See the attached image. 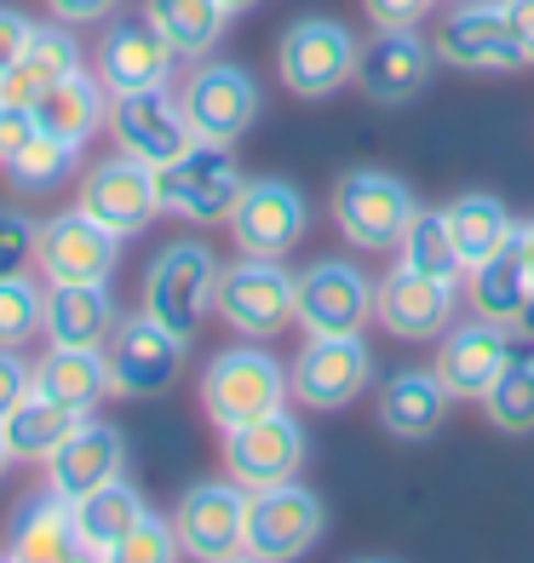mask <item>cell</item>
I'll return each mask as SVG.
<instances>
[{"label": "cell", "mask_w": 534, "mask_h": 563, "mask_svg": "<svg viewBox=\"0 0 534 563\" xmlns=\"http://www.w3.org/2000/svg\"><path fill=\"white\" fill-rule=\"evenodd\" d=\"M213 311L231 322L242 340H276L282 328L299 322V276H288L282 260L242 253V260L219 265Z\"/></svg>", "instance_id": "6da1fadb"}, {"label": "cell", "mask_w": 534, "mask_h": 563, "mask_svg": "<svg viewBox=\"0 0 534 563\" xmlns=\"http://www.w3.org/2000/svg\"><path fill=\"white\" fill-rule=\"evenodd\" d=\"M213 288H219V260L208 242H167L144 271V317H156L167 334L196 340L201 322L213 311Z\"/></svg>", "instance_id": "7a4b0ae2"}, {"label": "cell", "mask_w": 534, "mask_h": 563, "mask_svg": "<svg viewBox=\"0 0 534 563\" xmlns=\"http://www.w3.org/2000/svg\"><path fill=\"white\" fill-rule=\"evenodd\" d=\"M247 190V178L231 156V144H208V139H196L178 162L156 167V201H162V213H178V219H190V224H231L236 213V201Z\"/></svg>", "instance_id": "3957f363"}, {"label": "cell", "mask_w": 534, "mask_h": 563, "mask_svg": "<svg viewBox=\"0 0 534 563\" xmlns=\"http://www.w3.org/2000/svg\"><path fill=\"white\" fill-rule=\"evenodd\" d=\"M288 374L276 363L270 351H259V340H247L236 351H219L208 374H201V408H208V420L219 431L231 426H247L259 415H276V408L288 402Z\"/></svg>", "instance_id": "277c9868"}, {"label": "cell", "mask_w": 534, "mask_h": 563, "mask_svg": "<svg viewBox=\"0 0 534 563\" xmlns=\"http://www.w3.org/2000/svg\"><path fill=\"white\" fill-rule=\"evenodd\" d=\"M414 213H420L414 190L402 185V178H391V173L363 167V173H345L334 185L340 236L351 247H363V253H397V242H402V230H409Z\"/></svg>", "instance_id": "5b68a950"}, {"label": "cell", "mask_w": 534, "mask_h": 563, "mask_svg": "<svg viewBox=\"0 0 534 563\" xmlns=\"http://www.w3.org/2000/svg\"><path fill=\"white\" fill-rule=\"evenodd\" d=\"M276 75L299 98H334L345 81H356V41L334 18H299L276 41Z\"/></svg>", "instance_id": "8992f818"}, {"label": "cell", "mask_w": 534, "mask_h": 563, "mask_svg": "<svg viewBox=\"0 0 534 563\" xmlns=\"http://www.w3.org/2000/svg\"><path fill=\"white\" fill-rule=\"evenodd\" d=\"M327 529V506L304 489V483H270V489H247V558L259 563H288L311 552Z\"/></svg>", "instance_id": "52a82bcc"}, {"label": "cell", "mask_w": 534, "mask_h": 563, "mask_svg": "<svg viewBox=\"0 0 534 563\" xmlns=\"http://www.w3.org/2000/svg\"><path fill=\"white\" fill-rule=\"evenodd\" d=\"M173 529L185 558L224 563L247 552V489L224 472L219 483H190L173 506Z\"/></svg>", "instance_id": "ba28073f"}, {"label": "cell", "mask_w": 534, "mask_h": 563, "mask_svg": "<svg viewBox=\"0 0 534 563\" xmlns=\"http://www.w3.org/2000/svg\"><path fill=\"white\" fill-rule=\"evenodd\" d=\"M185 345L167 334L156 317H121L104 340V368H110V391L121 397H162L178 374H185Z\"/></svg>", "instance_id": "9c48e42d"}, {"label": "cell", "mask_w": 534, "mask_h": 563, "mask_svg": "<svg viewBox=\"0 0 534 563\" xmlns=\"http://www.w3.org/2000/svg\"><path fill=\"white\" fill-rule=\"evenodd\" d=\"M75 208L92 213L104 230H115V236H138V230H149V219L162 213L156 201V167L126 156V150H115V156L92 162L81 173V190H75Z\"/></svg>", "instance_id": "30bf717a"}, {"label": "cell", "mask_w": 534, "mask_h": 563, "mask_svg": "<svg viewBox=\"0 0 534 563\" xmlns=\"http://www.w3.org/2000/svg\"><path fill=\"white\" fill-rule=\"evenodd\" d=\"M224 472H231L242 489H270V483H293L304 472V426L276 408L247 426L224 431Z\"/></svg>", "instance_id": "8fae6325"}, {"label": "cell", "mask_w": 534, "mask_h": 563, "mask_svg": "<svg viewBox=\"0 0 534 563\" xmlns=\"http://www.w3.org/2000/svg\"><path fill=\"white\" fill-rule=\"evenodd\" d=\"M374 379V351L363 334H304V351L288 374V386L304 408H345Z\"/></svg>", "instance_id": "7c38bea8"}, {"label": "cell", "mask_w": 534, "mask_h": 563, "mask_svg": "<svg viewBox=\"0 0 534 563\" xmlns=\"http://www.w3.org/2000/svg\"><path fill=\"white\" fill-rule=\"evenodd\" d=\"M35 265L46 282H110L121 265V236L104 230L92 213L69 208L41 219V236H35Z\"/></svg>", "instance_id": "4fadbf2b"}, {"label": "cell", "mask_w": 534, "mask_h": 563, "mask_svg": "<svg viewBox=\"0 0 534 563\" xmlns=\"http://www.w3.org/2000/svg\"><path fill=\"white\" fill-rule=\"evenodd\" d=\"M110 133H115V150H126V156H138L149 167H167L196 144L190 121H185V104H178L167 87L110 98Z\"/></svg>", "instance_id": "5bb4252c"}, {"label": "cell", "mask_w": 534, "mask_h": 563, "mask_svg": "<svg viewBox=\"0 0 534 563\" xmlns=\"http://www.w3.org/2000/svg\"><path fill=\"white\" fill-rule=\"evenodd\" d=\"M311 230V208L288 178H247V190L231 213V236L242 253H259V260H288Z\"/></svg>", "instance_id": "9a60e30c"}, {"label": "cell", "mask_w": 534, "mask_h": 563, "mask_svg": "<svg viewBox=\"0 0 534 563\" xmlns=\"http://www.w3.org/2000/svg\"><path fill=\"white\" fill-rule=\"evenodd\" d=\"M374 317L391 340H443L454 322V282L397 260L374 282Z\"/></svg>", "instance_id": "2e32d148"}, {"label": "cell", "mask_w": 534, "mask_h": 563, "mask_svg": "<svg viewBox=\"0 0 534 563\" xmlns=\"http://www.w3.org/2000/svg\"><path fill=\"white\" fill-rule=\"evenodd\" d=\"M178 104H185V121L196 139L208 144H236L253 121H259V87H253V75L236 69V64H201L185 92H178Z\"/></svg>", "instance_id": "e0dca14e"}, {"label": "cell", "mask_w": 534, "mask_h": 563, "mask_svg": "<svg viewBox=\"0 0 534 563\" xmlns=\"http://www.w3.org/2000/svg\"><path fill=\"white\" fill-rule=\"evenodd\" d=\"M374 317V282L351 260H322L299 276V328L304 334H363Z\"/></svg>", "instance_id": "ac0fdd59"}, {"label": "cell", "mask_w": 534, "mask_h": 563, "mask_svg": "<svg viewBox=\"0 0 534 563\" xmlns=\"http://www.w3.org/2000/svg\"><path fill=\"white\" fill-rule=\"evenodd\" d=\"M431 64H437V46L414 30H374V41L356 46V87L374 104H409L425 92Z\"/></svg>", "instance_id": "d6986e66"}, {"label": "cell", "mask_w": 534, "mask_h": 563, "mask_svg": "<svg viewBox=\"0 0 534 563\" xmlns=\"http://www.w3.org/2000/svg\"><path fill=\"white\" fill-rule=\"evenodd\" d=\"M431 46H437V58L454 64V69H529L500 0H466V7H454Z\"/></svg>", "instance_id": "ffe728a7"}, {"label": "cell", "mask_w": 534, "mask_h": 563, "mask_svg": "<svg viewBox=\"0 0 534 563\" xmlns=\"http://www.w3.org/2000/svg\"><path fill=\"white\" fill-rule=\"evenodd\" d=\"M173 46L149 18H121L98 41V81L110 87V98L121 92H144V87H167L173 75Z\"/></svg>", "instance_id": "44dd1931"}, {"label": "cell", "mask_w": 534, "mask_h": 563, "mask_svg": "<svg viewBox=\"0 0 534 563\" xmlns=\"http://www.w3.org/2000/svg\"><path fill=\"white\" fill-rule=\"evenodd\" d=\"M46 466V489H58V495H69V500H81V495H92V489H104V483H115L121 477V466H126V443H121V431L115 426H104V420H81L69 431V438L41 460Z\"/></svg>", "instance_id": "7402d4cb"}, {"label": "cell", "mask_w": 534, "mask_h": 563, "mask_svg": "<svg viewBox=\"0 0 534 563\" xmlns=\"http://www.w3.org/2000/svg\"><path fill=\"white\" fill-rule=\"evenodd\" d=\"M512 356V328L505 322H489V317H471L460 328L443 334V351H437V379L454 391V397H477L494 386V374L505 368Z\"/></svg>", "instance_id": "603a6c76"}, {"label": "cell", "mask_w": 534, "mask_h": 563, "mask_svg": "<svg viewBox=\"0 0 534 563\" xmlns=\"http://www.w3.org/2000/svg\"><path fill=\"white\" fill-rule=\"evenodd\" d=\"M115 322H121V311L110 299V282H53L46 288V317H41L46 345L104 351Z\"/></svg>", "instance_id": "cb8c5ba5"}, {"label": "cell", "mask_w": 534, "mask_h": 563, "mask_svg": "<svg viewBox=\"0 0 534 563\" xmlns=\"http://www.w3.org/2000/svg\"><path fill=\"white\" fill-rule=\"evenodd\" d=\"M12 541L7 558L18 563H69V558H87L81 552V523H75V500L58 489H41L12 511Z\"/></svg>", "instance_id": "d4e9b609"}, {"label": "cell", "mask_w": 534, "mask_h": 563, "mask_svg": "<svg viewBox=\"0 0 534 563\" xmlns=\"http://www.w3.org/2000/svg\"><path fill=\"white\" fill-rule=\"evenodd\" d=\"M35 126L53 133L64 144H87L98 126H110V87L87 69H69L64 81H53L46 92H35Z\"/></svg>", "instance_id": "484cf974"}, {"label": "cell", "mask_w": 534, "mask_h": 563, "mask_svg": "<svg viewBox=\"0 0 534 563\" xmlns=\"http://www.w3.org/2000/svg\"><path fill=\"white\" fill-rule=\"evenodd\" d=\"M454 391L437 379V368H402L379 386V426L402 443H425L443 426Z\"/></svg>", "instance_id": "4316f807"}, {"label": "cell", "mask_w": 534, "mask_h": 563, "mask_svg": "<svg viewBox=\"0 0 534 563\" xmlns=\"http://www.w3.org/2000/svg\"><path fill=\"white\" fill-rule=\"evenodd\" d=\"M69 69H81V41H75L69 23H35L30 41H23L18 64L0 75V98L12 104H35V92H46L53 81H64Z\"/></svg>", "instance_id": "83f0119b"}, {"label": "cell", "mask_w": 534, "mask_h": 563, "mask_svg": "<svg viewBox=\"0 0 534 563\" xmlns=\"http://www.w3.org/2000/svg\"><path fill=\"white\" fill-rule=\"evenodd\" d=\"M471 305H477V317H489V322H505L512 328L518 311H523V299H529V253H523V230H512L489 260H477L471 271Z\"/></svg>", "instance_id": "f1b7e54d"}, {"label": "cell", "mask_w": 534, "mask_h": 563, "mask_svg": "<svg viewBox=\"0 0 534 563\" xmlns=\"http://www.w3.org/2000/svg\"><path fill=\"white\" fill-rule=\"evenodd\" d=\"M144 511H149L144 495H138L126 477H115V483H104V489L81 495V500H75V523H81V552L115 563L121 547H126V534L138 529Z\"/></svg>", "instance_id": "f546056e"}, {"label": "cell", "mask_w": 534, "mask_h": 563, "mask_svg": "<svg viewBox=\"0 0 534 563\" xmlns=\"http://www.w3.org/2000/svg\"><path fill=\"white\" fill-rule=\"evenodd\" d=\"M35 391L58 397L69 408H81V415H92L98 402H104L110 391V368H104V351H69V345H53L41 356V363L30 368Z\"/></svg>", "instance_id": "4dcf8cb0"}, {"label": "cell", "mask_w": 534, "mask_h": 563, "mask_svg": "<svg viewBox=\"0 0 534 563\" xmlns=\"http://www.w3.org/2000/svg\"><path fill=\"white\" fill-rule=\"evenodd\" d=\"M81 420H87L81 408H69V402H58V397H46V391L30 386V397L0 420V431H7V443H12V460H46Z\"/></svg>", "instance_id": "1f68e13d"}, {"label": "cell", "mask_w": 534, "mask_h": 563, "mask_svg": "<svg viewBox=\"0 0 534 563\" xmlns=\"http://www.w3.org/2000/svg\"><path fill=\"white\" fill-rule=\"evenodd\" d=\"M144 18L167 35L178 58H208L224 35V23H231V12L219 0H144Z\"/></svg>", "instance_id": "d6a6232c"}, {"label": "cell", "mask_w": 534, "mask_h": 563, "mask_svg": "<svg viewBox=\"0 0 534 563\" xmlns=\"http://www.w3.org/2000/svg\"><path fill=\"white\" fill-rule=\"evenodd\" d=\"M482 408H489V426L505 431V438H529L534 431V340L512 345L494 386L482 391Z\"/></svg>", "instance_id": "836d02e7"}, {"label": "cell", "mask_w": 534, "mask_h": 563, "mask_svg": "<svg viewBox=\"0 0 534 563\" xmlns=\"http://www.w3.org/2000/svg\"><path fill=\"white\" fill-rule=\"evenodd\" d=\"M448 230H454V247H460V260H466V271L477 265V260H489V253L512 236V213L500 208L494 196H482V190H471V196H454L448 201Z\"/></svg>", "instance_id": "e575fe53"}, {"label": "cell", "mask_w": 534, "mask_h": 563, "mask_svg": "<svg viewBox=\"0 0 534 563\" xmlns=\"http://www.w3.org/2000/svg\"><path fill=\"white\" fill-rule=\"evenodd\" d=\"M397 260L414 265V271H425V276H443V282H460V271H466L443 208H420V213L409 219V230H402V242H397Z\"/></svg>", "instance_id": "d590c367"}, {"label": "cell", "mask_w": 534, "mask_h": 563, "mask_svg": "<svg viewBox=\"0 0 534 563\" xmlns=\"http://www.w3.org/2000/svg\"><path fill=\"white\" fill-rule=\"evenodd\" d=\"M75 156H81V144H64L53 133H35L7 162V178H12V190H23V196H53L58 185H69V178H75Z\"/></svg>", "instance_id": "8d00e7d4"}, {"label": "cell", "mask_w": 534, "mask_h": 563, "mask_svg": "<svg viewBox=\"0 0 534 563\" xmlns=\"http://www.w3.org/2000/svg\"><path fill=\"white\" fill-rule=\"evenodd\" d=\"M46 317V294L35 288L30 276H0V345L18 351L30 345V334H41Z\"/></svg>", "instance_id": "74e56055"}, {"label": "cell", "mask_w": 534, "mask_h": 563, "mask_svg": "<svg viewBox=\"0 0 534 563\" xmlns=\"http://www.w3.org/2000/svg\"><path fill=\"white\" fill-rule=\"evenodd\" d=\"M35 236H41V219L0 208V276H30V265H35Z\"/></svg>", "instance_id": "f35d334b"}, {"label": "cell", "mask_w": 534, "mask_h": 563, "mask_svg": "<svg viewBox=\"0 0 534 563\" xmlns=\"http://www.w3.org/2000/svg\"><path fill=\"white\" fill-rule=\"evenodd\" d=\"M178 552H185V547H178V529L167 518H156V511H144L138 529L126 534V547H121V563H167Z\"/></svg>", "instance_id": "ab89813d"}, {"label": "cell", "mask_w": 534, "mask_h": 563, "mask_svg": "<svg viewBox=\"0 0 534 563\" xmlns=\"http://www.w3.org/2000/svg\"><path fill=\"white\" fill-rule=\"evenodd\" d=\"M431 7H437V0H363L374 30H420L431 18Z\"/></svg>", "instance_id": "60d3db41"}, {"label": "cell", "mask_w": 534, "mask_h": 563, "mask_svg": "<svg viewBox=\"0 0 534 563\" xmlns=\"http://www.w3.org/2000/svg\"><path fill=\"white\" fill-rule=\"evenodd\" d=\"M35 133H41L35 110H30V104H12V98H0V167H7Z\"/></svg>", "instance_id": "b9f144b4"}, {"label": "cell", "mask_w": 534, "mask_h": 563, "mask_svg": "<svg viewBox=\"0 0 534 563\" xmlns=\"http://www.w3.org/2000/svg\"><path fill=\"white\" fill-rule=\"evenodd\" d=\"M30 386H35V379H30V363H23L18 351L0 345V420H7L23 397H30Z\"/></svg>", "instance_id": "7bdbcfd3"}, {"label": "cell", "mask_w": 534, "mask_h": 563, "mask_svg": "<svg viewBox=\"0 0 534 563\" xmlns=\"http://www.w3.org/2000/svg\"><path fill=\"white\" fill-rule=\"evenodd\" d=\"M46 7H53V18L69 23V30H87V23H104L121 0H46Z\"/></svg>", "instance_id": "ee69618b"}, {"label": "cell", "mask_w": 534, "mask_h": 563, "mask_svg": "<svg viewBox=\"0 0 534 563\" xmlns=\"http://www.w3.org/2000/svg\"><path fill=\"white\" fill-rule=\"evenodd\" d=\"M30 30H35V23L23 18V12L0 7V75H7V69L18 64V53H23V41H30Z\"/></svg>", "instance_id": "f6af8a7d"}, {"label": "cell", "mask_w": 534, "mask_h": 563, "mask_svg": "<svg viewBox=\"0 0 534 563\" xmlns=\"http://www.w3.org/2000/svg\"><path fill=\"white\" fill-rule=\"evenodd\" d=\"M505 23H512V41L523 46V58L534 64V0H500Z\"/></svg>", "instance_id": "bcb514c9"}, {"label": "cell", "mask_w": 534, "mask_h": 563, "mask_svg": "<svg viewBox=\"0 0 534 563\" xmlns=\"http://www.w3.org/2000/svg\"><path fill=\"white\" fill-rule=\"evenodd\" d=\"M512 334L534 340V282H529V299H523V311H518V322H512Z\"/></svg>", "instance_id": "7dc6e473"}, {"label": "cell", "mask_w": 534, "mask_h": 563, "mask_svg": "<svg viewBox=\"0 0 534 563\" xmlns=\"http://www.w3.org/2000/svg\"><path fill=\"white\" fill-rule=\"evenodd\" d=\"M518 230H523V253H529V271H534V219H529V224H518Z\"/></svg>", "instance_id": "c3c4849f"}, {"label": "cell", "mask_w": 534, "mask_h": 563, "mask_svg": "<svg viewBox=\"0 0 534 563\" xmlns=\"http://www.w3.org/2000/svg\"><path fill=\"white\" fill-rule=\"evenodd\" d=\"M7 466H12V443H7V431H0V477H7Z\"/></svg>", "instance_id": "681fc988"}, {"label": "cell", "mask_w": 534, "mask_h": 563, "mask_svg": "<svg viewBox=\"0 0 534 563\" xmlns=\"http://www.w3.org/2000/svg\"><path fill=\"white\" fill-rule=\"evenodd\" d=\"M219 7H224V12L236 18V12H247V7H259V0H219Z\"/></svg>", "instance_id": "f907efd6"}]
</instances>
